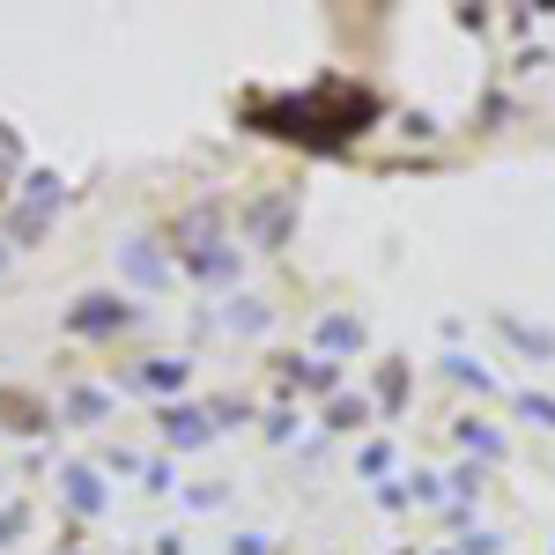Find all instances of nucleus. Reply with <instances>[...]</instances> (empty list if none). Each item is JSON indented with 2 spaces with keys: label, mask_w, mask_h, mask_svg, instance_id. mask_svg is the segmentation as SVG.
Instances as JSON below:
<instances>
[{
  "label": "nucleus",
  "mask_w": 555,
  "mask_h": 555,
  "mask_svg": "<svg viewBox=\"0 0 555 555\" xmlns=\"http://www.w3.org/2000/svg\"><path fill=\"white\" fill-rule=\"evenodd\" d=\"M44 230H52V215H44V208H23V201L8 208V245H23V253H30Z\"/></svg>",
  "instance_id": "dca6fc26"
},
{
  "label": "nucleus",
  "mask_w": 555,
  "mask_h": 555,
  "mask_svg": "<svg viewBox=\"0 0 555 555\" xmlns=\"http://www.w3.org/2000/svg\"><path fill=\"white\" fill-rule=\"evenodd\" d=\"M0 415H8L15 437H38L44 423H60V408H44V400H30V392H0Z\"/></svg>",
  "instance_id": "ddd939ff"
},
{
  "label": "nucleus",
  "mask_w": 555,
  "mask_h": 555,
  "mask_svg": "<svg viewBox=\"0 0 555 555\" xmlns=\"http://www.w3.org/2000/svg\"><path fill=\"white\" fill-rule=\"evenodd\" d=\"M460 444H467V452H481V460H504V437H496L489 423H460Z\"/></svg>",
  "instance_id": "a211bd4d"
},
{
  "label": "nucleus",
  "mask_w": 555,
  "mask_h": 555,
  "mask_svg": "<svg viewBox=\"0 0 555 555\" xmlns=\"http://www.w3.org/2000/svg\"><path fill=\"white\" fill-rule=\"evenodd\" d=\"M23 208H44V215L67 208V185H60V171H30V178H23Z\"/></svg>",
  "instance_id": "4468645a"
},
{
  "label": "nucleus",
  "mask_w": 555,
  "mask_h": 555,
  "mask_svg": "<svg viewBox=\"0 0 555 555\" xmlns=\"http://www.w3.org/2000/svg\"><path fill=\"white\" fill-rule=\"evenodd\" d=\"M230 237H237V215H230V201H215V193L185 201L171 215V230H164L171 259H193V253H208V245H230Z\"/></svg>",
  "instance_id": "f03ea898"
},
{
  "label": "nucleus",
  "mask_w": 555,
  "mask_h": 555,
  "mask_svg": "<svg viewBox=\"0 0 555 555\" xmlns=\"http://www.w3.org/2000/svg\"><path fill=\"white\" fill-rule=\"evenodd\" d=\"M289 429H297V415H289V408H274V415H267V437H274V444H289Z\"/></svg>",
  "instance_id": "aec40b11"
},
{
  "label": "nucleus",
  "mask_w": 555,
  "mask_h": 555,
  "mask_svg": "<svg viewBox=\"0 0 555 555\" xmlns=\"http://www.w3.org/2000/svg\"><path fill=\"white\" fill-rule=\"evenodd\" d=\"M67 555H75V548H67Z\"/></svg>",
  "instance_id": "5701e85b"
},
{
  "label": "nucleus",
  "mask_w": 555,
  "mask_h": 555,
  "mask_svg": "<svg viewBox=\"0 0 555 555\" xmlns=\"http://www.w3.org/2000/svg\"><path fill=\"white\" fill-rule=\"evenodd\" d=\"M60 496H67V512H75V518H96L104 504H112L96 467H60Z\"/></svg>",
  "instance_id": "9b49d317"
},
{
  "label": "nucleus",
  "mask_w": 555,
  "mask_h": 555,
  "mask_svg": "<svg viewBox=\"0 0 555 555\" xmlns=\"http://www.w3.org/2000/svg\"><path fill=\"white\" fill-rule=\"evenodd\" d=\"M112 253H119V274H127L133 289H149V297H164V289H171L178 259H171V245H164L156 230H133V237H119Z\"/></svg>",
  "instance_id": "20e7f679"
},
{
  "label": "nucleus",
  "mask_w": 555,
  "mask_h": 555,
  "mask_svg": "<svg viewBox=\"0 0 555 555\" xmlns=\"http://www.w3.org/2000/svg\"><path fill=\"white\" fill-rule=\"evenodd\" d=\"M23 533H30V504H23V496H15V504H8V512H0V548H15V541H23Z\"/></svg>",
  "instance_id": "6ab92c4d"
},
{
  "label": "nucleus",
  "mask_w": 555,
  "mask_h": 555,
  "mask_svg": "<svg viewBox=\"0 0 555 555\" xmlns=\"http://www.w3.org/2000/svg\"><path fill=\"white\" fill-rule=\"evenodd\" d=\"M297 237V193H253L237 208V245L245 253H289Z\"/></svg>",
  "instance_id": "7ed1b4c3"
},
{
  "label": "nucleus",
  "mask_w": 555,
  "mask_h": 555,
  "mask_svg": "<svg viewBox=\"0 0 555 555\" xmlns=\"http://www.w3.org/2000/svg\"><path fill=\"white\" fill-rule=\"evenodd\" d=\"M526 415H533V423H548V429H555V400H533V392H526Z\"/></svg>",
  "instance_id": "412c9836"
},
{
  "label": "nucleus",
  "mask_w": 555,
  "mask_h": 555,
  "mask_svg": "<svg viewBox=\"0 0 555 555\" xmlns=\"http://www.w3.org/2000/svg\"><path fill=\"white\" fill-rule=\"evenodd\" d=\"M60 326H67V341H119V334L141 326V304L127 289H82L60 311Z\"/></svg>",
  "instance_id": "f257e3e1"
},
{
  "label": "nucleus",
  "mask_w": 555,
  "mask_h": 555,
  "mask_svg": "<svg viewBox=\"0 0 555 555\" xmlns=\"http://www.w3.org/2000/svg\"><path fill=\"white\" fill-rule=\"evenodd\" d=\"M156 437L171 444V452H208L215 444V423L201 400H171V408H156Z\"/></svg>",
  "instance_id": "423d86ee"
},
{
  "label": "nucleus",
  "mask_w": 555,
  "mask_h": 555,
  "mask_svg": "<svg viewBox=\"0 0 555 555\" xmlns=\"http://www.w3.org/2000/svg\"><path fill=\"white\" fill-rule=\"evenodd\" d=\"M0 282H8V237H0Z\"/></svg>",
  "instance_id": "4be33fe9"
},
{
  "label": "nucleus",
  "mask_w": 555,
  "mask_h": 555,
  "mask_svg": "<svg viewBox=\"0 0 555 555\" xmlns=\"http://www.w3.org/2000/svg\"><path fill=\"white\" fill-rule=\"evenodd\" d=\"M133 392H149L156 408H171V400H185V385H193V356H141L127 371Z\"/></svg>",
  "instance_id": "39448f33"
},
{
  "label": "nucleus",
  "mask_w": 555,
  "mask_h": 555,
  "mask_svg": "<svg viewBox=\"0 0 555 555\" xmlns=\"http://www.w3.org/2000/svg\"><path fill=\"white\" fill-rule=\"evenodd\" d=\"M52 408H60V423H75V429H96L104 415H112V392H104V385H67V392H60Z\"/></svg>",
  "instance_id": "f8f14e48"
},
{
  "label": "nucleus",
  "mask_w": 555,
  "mask_h": 555,
  "mask_svg": "<svg viewBox=\"0 0 555 555\" xmlns=\"http://www.w3.org/2000/svg\"><path fill=\"white\" fill-rule=\"evenodd\" d=\"M371 415H378V408H371L363 392H334V400H326V429H371Z\"/></svg>",
  "instance_id": "2eb2a0df"
},
{
  "label": "nucleus",
  "mask_w": 555,
  "mask_h": 555,
  "mask_svg": "<svg viewBox=\"0 0 555 555\" xmlns=\"http://www.w3.org/2000/svg\"><path fill=\"white\" fill-rule=\"evenodd\" d=\"M178 274H185V282H201V289H222V297H230V289L245 282V245H237V237H230V245H208V253L178 259Z\"/></svg>",
  "instance_id": "0eeeda50"
},
{
  "label": "nucleus",
  "mask_w": 555,
  "mask_h": 555,
  "mask_svg": "<svg viewBox=\"0 0 555 555\" xmlns=\"http://www.w3.org/2000/svg\"><path fill=\"white\" fill-rule=\"evenodd\" d=\"M311 341H319V356L334 363V356H356V348L371 341V326H363L356 311H319V326H311Z\"/></svg>",
  "instance_id": "1a4fd4ad"
},
{
  "label": "nucleus",
  "mask_w": 555,
  "mask_h": 555,
  "mask_svg": "<svg viewBox=\"0 0 555 555\" xmlns=\"http://www.w3.org/2000/svg\"><path fill=\"white\" fill-rule=\"evenodd\" d=\"M282 385L334 400V392H341V363H326V356H282Z\"/></svg>",
  "instance_id": "9d476101"
},
{
  "label": "nucleus",
  "mask_w": 555,
  "mask_h": 555,
  "mask_svg": "<svg viewBox=\"0 0 555 555\" xmlns=\"http://www.w3.org/2000/svg\"><path fill=\"white\" fill-rule=\"evenodd\" d=\"M400 400H408V371L385 363V371H378V415H400Z\"/></svg>",
  "instance_id": "f3484780"
},
{
  "label": "nucleus",
  "mask_w": 555,
  "mask_h": 555,
  "mask_svg": "<svg viewBox=\"0 0 555 555\" xmlns=\"http://www.w3.org/2000/svg\"><path fill=\"white\" fill-rule=\"evenodd\" d=\"M215 326L237 334V341H259V334H274V304L253 297V289H230V297L215 304Z\"/></svg>",
  "instance_id": "6e6552de"
}]
</instances>
